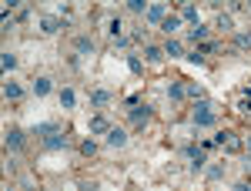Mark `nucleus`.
Masks as SVG:
<instances>
[{
	"instance_id": "1",
	"label": "nucleus",
	"mask_w": 251,
	"mask_h": 191,
	"mask_svg": "<svg viewBox=\"0 0 251 191\" xmlns=\"http://www.w3.org/2000/svg\"><path fill=\"white\" fill-rule=\"evenodd\" d=\"M191 124L201 131V128H214L218 124V111H214V104H208V101H198L191 111Z\"/></svg>"
},
{
	"instance_id": "2",
	"label": "nucleus",
	"mask_w": 251,
	"mask_h": 191,
	"mask_svg": "<svg viewBox=\"0 0 251 191\" xmlns=\"http://www.w3.org/2000/svg\"><path fill=\"white\" fill-rule=\"evenodd\" d=\"M24 144H27V134L20 131V128H14V124H10V128L3 131V148L17 154V151H24Z\"/></svg>"
},
{
	"instance_id": "3",
	"label": "nucleus",
	"mask_w": 251,
	"mask_h": 191,
	"mask_svg": "<svg viewBox=\"0 0 251 191\" xmlns=\"http://www.w3.org/2000/svg\"><path fill=\"white\" fill-rule=\"evenodd\" d=\"M151 114H154V111H151L148 104H134V108L127 111V117H131V128H134V131H141V128H148V121H151Z\"/></svg>"
},
{
	"instance_id": "4",
	"label": "nucleus",
	"mask_w": 251,
	"mask_h": 191,
	"mask_svg": "<svg viewBox=\"0 0 251 191\" xmlns=\"http://www.w3.org/2000/svg\"><path fill=\"white\" fill-rule=\"evenodd\" d=\"M184 158L191 161V171H204V151H201V144H184Z\"/></svg>"
},
{
	"instance_id": "5",
	"label": "nucleus",
	"mask_w": 251,
	"mask_h": 191,
	"mask_svg": "<svg viewBox=\"0 0 251 191\" xmlns=\"http://www.w3.org/2000/svg\"><path fill=\"white\" fill-rule=\"evenodd\" d=\"M64 131V128H60L57 121H40V124H34V128H30V134H34V137H40V141H47V137H54V134H60Z\"/></svg>"
},
{
	"instance_id": "6",
	"label": "nucleus",
	"mask_w": 251,
	"mask_h": 191,
	"mask_svg": "<svg viewBox=\"0 0 251 191\" xmlns=\"http://www.w3.org/2000/svg\"><path fill=\"white\" fill-rule=\"evenodd\" d=\"M40 30H44V34H57V30H67V17H40Z\"/></svg>"
},
{
	"instance_id": "7",
	"label": "nucleus",
	"mask_w": 251,
	"mask_h": 191,
	"mask_svg": "<svg viewBox=\"0 0 251 191\" xmlns=\"http://www.w3.org/2000/svg\"><path fill=\"white\" fill-rule=\"evenodd\" d=\"M97 44L94 37H87V34H80V37H74V54H80V57H87V54H94Z\"/></svg>"
},
{
	"instance_id": "8",
	"label": "nucleus",
	"mask_w": 251,
	"mask_h": 191,
	"mask_svg": "<svg viewBox=\"0 0 251 191\" xmlns=\"http://www.w3.org/2000/svg\"><path fill=\"white\" fill-rule=\"evenodd\" d=\"M87 101H91V108H107V104H111V101H114V94H111V91H107V87H94V91H91V97H87Z\"/></svg>"
},
{
	"instance_id": "9",
	"label": "nucleus",
	"mask_w": 251,
	"mask_h": 191,
	"mask_svg": "<svg viewBox=\"0 0 251 191\" xmlns=\"http://www.w3.org/2000/svg\"><path fill=\"white\" fill-rule=\"evenodd\" d=\"M40 144H44L47 151H67V148H71V137L60 131V134H54V137H47V141H40Z\"/></svg>"
},
{
	"instance_id": "10",
	"label": "nucleus",
	"mask_w": 251,
	"mask_h": 191,
	"mask_svg": "<svg viewBox=\"0 0 251 191\" xmlns=\"http://www.w3.org/2000/svg\"><path fill=\"white\" fill-rule=\"evenodd\" d=\"M164 17H168V3H151V7H148V14H144L148 24H161Z\"/></svg>"
},
{
	"instance_id": "11",
	"label": "nucleus",
	"mask_w": 251,
	"mask_h": 191,
	"mask_svg": "<svg viewBox=\"0 0 251 191\" xmlns=\"http://www.w3.org/2000/svg\"><path fill=\"white\" fill-rule=\"evenodd\" d=\"M208 34H211V27H208V24H194L191 30H188V40H194V44L201 47V44L208 40Z\"/></svg>"
},
{
	"instance_id": "12",
	"label": "nucleus",
	"mask_w": 251,
	"mask_h": 191,
	"mask_svg": "<svg viewBox=\"0 0 251 191\" xmlns=\"http://www.w3.org/2000/svg\"><path fill=\"white\" fill-rule=\"evenodd\" d=\"M214 30H225V34H234V17L228 10H221L218 17H214Z\"/></svg>"
},
{
	"instance_id": "13",
	"label": "nucleus",
	"mask_w": 251,
	"mask_h": 191,
	"mask_svg": "<svg viewBox=\"0 0 251 191\" xmlns=\"http://www.w3.org/2000/svg\"><path fill=\"white\" fill-rule=\"evenodd\" d=\"M188 51H184V44L177 37H168V44H164V57H184Z\"/></svg>"
},
{
	"instance_id": "14",
	"label": "nucleus",
	"mask_w": 251,
	"mask_h": 191,
	"mask_svg": "<svg viewBox=\"0 0 251 191\" xmlns=\"http://www.w3.org/2000/svg\"><path fill=\"white\" fill-rule=\"evenodd\" d=\"M30 91H34L37 97H47L50 91H54V81H50V77H37V81L30 84Z\"/></svg>"
},
{
	"instance_id": "15",
	"label": "nucleus",
	"mask_w": 251,
	"mask_h": 191,
	"mask_svg": "<svg viewBox=\"0 0 251 191\" xmlns=\"http://www.w3.org/2000/svg\"><path fill=\"white\" fill-rule=\"evenodd\" d=\"M161 30H164L168 37H174V34L181 30V17H177V14H168V17L161 20Z\"/></svg>"
},
{
	"instance_id": "16",
	"label": "nucleus",
	"mask_w": 251,
	"mask_h": 191,
	"mask_svg": "<svg viewBox=\"0 0 251 191\" xmlns=\"http://www.w3.org/2000/svg\"><path fill=\"white\" fill-rule=\"evenodd\" d=\"M144 60H148V64H161V60H164V47H157V44H144Z\"/></svg>"
},
{
	"instance_id": "17",
	"label": "nucleus",
	"mask_w": 251,
	"mask_h": 191,
	"mask_svg": "<svg viewBox=\"0 0 251 191\" xmlns=\"http://www.w3.org/2000/svg\"><path fill=\"white\" fill-rule=\"evenodd\" d=\"M107 144H111V148H124V144H127V131H124V128H111V131H107Z\"/></svg>"
},
{
	"instance_id": "18",
	"label": "nucleus",
	"mask_w": 251,
	"mask_h": 191,
	"mask_svg": "<svg viewBox=\"0 0 251 191\" xmlns=\"http://www.w3.org/2000/svg\"><path fill=\"white\" fill-rule=\"evenodd\" d=\"M111 128H114V124H111L104 114H94V117H91V134H107Z\"/></svg>"
},
{
	"instance_id": "19",
	"label": "nucleus",
	"mask_w": 251,
	"mask_h": 191,
	"mask_svg": "<svg viewBox=\"0 0 251 191\" xmlns=\"http://www.w3.org/2000/svg\"><path fill=\"white\" fill-rule=\"evenodd\" d=\"M3 97H7V101H20V97H24V84L7 81V84H3Z\"/></svg>"
},
{
	"instance_id": "20",
	"label": "nucleus",
	"mask_w": 251,
	"mask_h": 191,
	"mask_svg": "<svg viewBox=\"0 0 251 191\" xmlns=\"http://www.w3.org/2000/svg\"><path fill=\"white\" fill-rule=\"evenodd\" d=\"M168 97H171V101H184V97H188L184 81H171V84H168Z\"/></svg>"
},
{
	"instance_id": "21",
	"label": "nucleus",
	"mask_w": 251,
	"mask_h": 191,
	"mask_svg": "<svg viewBox=\"0 0 251 191\" xmlns=\"http://www.w3.org/2000/svg\"><path fill=\"white\" fill-rule=\"evenodd\" d=\"M177 17H181V20H191V24H201V20H198V7H194V3H181Z\"/></svg>"
},
{
	"instance_id": "22",
	"label": "nucleus",
	"mask_w": 251,
	"mask_h": 191,
	"mask_svg": "<svg viewBox=\"0 0 251 191\" xmlns=\"http://www.w3.org/2000/svg\"><path fill=\"white\" fill-rule=\"evenodd\" d=\"M225 171H228V168L214 161V164H208V168H204V178H208V181H221V178H225Z\"/></svg>"
},
{
	"instance_id": "23",
	"label": "nucleus",
	"mask_w": 251,
	"mask_h": 191,
	"mask_svg": "<svg viewBox=\"0 0 251 191\" xmlns=\"http://www.w3.org/2000/svg\"><path fill=\"white\" fill-rule=\"evenodd\" d=\"M234 47L238 51H251V30H234Z\"/></svg>"
},
{
	"instance_id": "24",
	"label": "nucleus",
	"mask_w": 251,
	"mask_h": 191,
	"mask_svg": "<svg viewBox=\"0 0 251 191\" xmlns=\"http://www.w3.org/2000/svg\"><path fill=\"white\" fill-rule=\"evenodd\" d=\"M0 67H3V74H10V71H17V54H10V51H3V54H0Z\"/></svg>"
},
{
	"instance_id": "25",
	"label": "nucleus",
	"mask_w": 251,
	"mask_h": 191,
	"mask_svg": "<svg viewBox=\"0 0 251 191\" xmlns=\"http://www.w3.org/2000/svg\"><path fill=\"white\" fill-rule=\"evenodd\" d=\"M225 151H228V154H241V151H245V141H241L238 134H231V137L225 141Z\"/></svg>"
},
{
	"instance_id": "26",
	"label": "nucleus",
	"mask_w": 251,
	"mask_h": 191,
	"mask_svg": "<svg viewBox=\"0 0 251 191\" xmlns=\"http://www.w3.org/2000/svg\"><path fill=\"white\" fill-rule=\"evenodd\" d=\"M107 34H111L114 40L124 37V24H121V17H111V20H107Z\"/></svg>"
},
{
	"instance_id": "27",
	"label": "nucleus",
	"mask_w": 251,
	"mask_h": 191,
	"mask_svg": "<svg viewBox=\"0 0 251 191\" xmlns=\"http://www.w3.org/2000/svg\"><path fill=\"white\" fill-rule=\"evenodd\" d=\"M74 104H77V94H74V87H64V91H60V108H67V111H71Z\"/></svg>"
},
{
	"instance_id": "28",
	"label": "nucleus",
	"mask_w": 251,
	"mask_h": 191,
	"mask_svg": "<svg viewBox=\"0 0 251 191\" xmlns=\"http://www.w3.org/2000/svg\"><path fill=\"white\" fill-rule=\"evenodd\" d=\"M127 71L141 77V74H144V60L137 57V54H127Z\"/></svg>"
},
{
	"instance_id": "29",
	"label": "nucleus",
	"mask_w": 251,
	"mask_h": 191,
	"mask_svg": "<svg viewBox=\"0 0 251 191\" xmlns=\"http://www.w3.org/2000/svg\"><path fill=\"white\" fill-rule=\"evenodd\" d=\"M80 154H84V158H94V154H97V141H94V137L80 141Z\"/></svg>"
},
{
	"instance_id": "30",
	"label": "nucleus",
	"mask_w": 251,
	"mask_h": 191,
	"mask_svg": "<svg viewBox=\"0 0 251 191\" xmlns=\"http://www.w3.org/2000/svg\"><path fill=\"white\" fill-rule=\"evenodd\" d=\"M184 91H188V97H191V101H204V91H201L198 84H191V81H184Z\"/></svg>"
},
{
	"instance_id": "31",
	"label": "nucleus",
	"mask_w": 251,
	"mask_h": 191,
	"mask_svg": "<svg viewBox=\"0 0 251 191\" xmlns=\"http://www.w3.org/2000/svg\"><path fill=\"white\" fill-rule=\"evenodd\" d=\"M148 7L151 3H144V0H127V10L131 14H148Z\"/></svg>"
},
{
	"instance_id": "32",
	"label": "nucleus",
	"mask_w": 251,
	"mask_h": 191,
	"mask_svg": "<svg viewBox=\"0 0 251 191\" xmlns=\"http://www.w3.org/2000/svg\"><path fill=\"white\" fill-rule=\"evenodd\" d=\"M198 51H201V54H218V51H221V44H218V40H204Z\"/></svg>"
},
{
	"instance_id": "33",
	"label": "nucleus",
	"mask_w": 251,
	"mask_h": 191,
	"mask_svg": "<svg viewBox=\"0 0 251 191\" xmlns=\"http://www.w3.org/2000/svg\"><path fill=\"white\" fill-rule=\"evenodd\" d=\"M184 60H188V64H198V67H201V64H204V54H201V51H188V54H184Z\"/></svg>"
},
{
	"instance_id": "34",
	"label": "nucleus",
	"mask_w": 251,
	"mask_h": 191,
	"mask_svg": "<svg viewBox=\"0 0 251 191\" xmlns=\"http://www.w3.org/2000/svg\"><path fill=\"white\" fill-rule=\"evenodd\" d=\"M228 137H231V131H218V134L211 137V141H214V144H221V148H225V141H228Z\"/></svg>"
},
{
	"instance_id": "35",
	"label": "nucleus",
	"mask_w": 251,
	"mask_h": 191,
	"mask_svg": "<svg viewBox=\"0 0 251 191\" xmlns=\"http://www.w3.org/2000/svg\"><path fill=\"white\" fill-rule=\"evenodd\" d=\"M144 34H148L144 27H134V30H131V40H134V44H141V40H144Z\"/></svg>"
},
{
	"instance_id": "36",
	"label": "nucleus",
	"mask_w": 251,
	"mask_h": 191,
	"mask_svg": "<svg viewBox=\"0 0 251 191\" xmlns=\"http://www.w3.org/2000/svg\"><path fill=\"white\" fill-rule=\"evenodd\" d=\"M238 111H241V114H248V111H251V97H245V101L238 104Z\"/></svg>"
},
{
	"instance_id": "37",
	"label": "nucleus",
	"mask_w": 251,
	"mask_h": 191,
	"mask_svg": "<svg viewBox=\"0 0 251 191\" xmlns=\"http://www.w3.org/2000/svg\"><path fill=\"white\" fill-rule=\"evenodd\" d=\"M234 191H251V181H248V178H245V181H238V185H234Z\"/></svg>"
},
{
	"instance_id": "38",
	"label": "nucleus",
	"mask_w": 251,
	"mask_h": 191,
	"mask_svg": "<svg viewBox=\"0 0 251 191\" xmlns=\"http://www.w3.org/2000/svg\"><path fill=\"white\" fill-rule=\"evenodd\" d=\"M245 174H248V178H251V154H248V158H245Z\"/></svg>"
},
{
	"instance_id": "39",
	"label": "nucleus",
	"mask_w": 251,
	"mask_h": 191,
	"mask_svg": "<svg viewBox=\"0 0 251 191\" xmlns=\"http://www.w3.org/2000/svg\"><path fill=\"white\" fill-rule=\"evenodd\" d=\"M77 191H97L94 185H77Z\"/></svg>"
},
{
	"instance_id": "40",
	"label": "nucleus",
	"mask_w": 251,
	"mask_h": 191,
	"mask_svg": "<svg viewBox=\"0 0 251 191\" xmlns=\"http://www.w3.org/2000/svg\"><path fill=\"white\" fill-rule=\"evenodd\" d=\"M245 151H248V154H251V137H248V141H245Z\"/></svg>"
},
{
	"instance_id": "41",
	"label": "nucleus",
	"mask_w": 251,
	"mask_h": 191,
	"mask_svg": "<svg viewBox=\"0 0 251 191\" xmlns=\"http://www.w3.org/2000/svg\"><path fill=\"white\" fill-rule=\"evenodd\" d=\"M3 191H17V188H3Z\"/></svg>"
},
{
	"instance_id": "42",
	"label": "nucleus",
	"mask_w": 251,
	"mask_h": 191,
	"mask_svg": "<svg viewBox=\"0 0 251 191\" xmlns=\"http://www.w3.org/2000/svg\"><path fill=\"white\" fill-rule=\"evenodd\" d=\"M248 7H251V3H248Z\"/></svg>"
}]
</instances>
